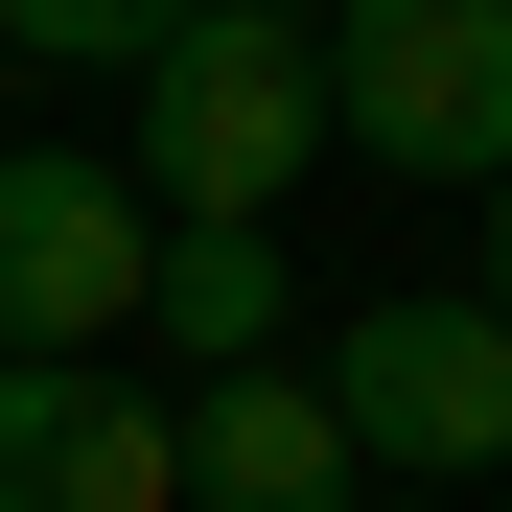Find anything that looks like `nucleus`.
<instances>
[{"instance_id":"f257e3e1","label":"nucleus","mask_w":512,"mask_h":512,"mask_svg":"<svg viewBox=\"0 0 512 512\" xmlns=\"http://www.w3.org/2000/svg\"><path fill=\"white\" fill-rule=\"evenodd\" d=\"M326 163V47L303 0H163L117 70V187L163 233H280V187Z\"/></svg>"},{"instance_id":"f03ea898","label":"nucleus","mask_w":512,"mask_h":512,"mask_svg":"<svg viewBox=\"0 0 512 512\" xmlns=\"http://www.w3.org/2000/svg\"><path fill=\"white\" fill-rule=\"evenodd\" d=\"M326 140H373L396 187H512V0H350L326 24Z\"/></svg>"},{"instance_id":"7ed1b4c3","label":"nucleus","mask_w":512,"mask_h":512,"mask_svg":"<svg viewBox=\"0 0 512 512\" xmlns=\"http://www.w3.org/2000/svg\"><path fill=\"white\" fill-rule=\"evenodd\" d=\"M326 443H350V466H419V489H512V326L466 303V280H419V303H350V326H326Z\"/></svg>"},{"instance_id":"20e7f679","label":"nucleus","mask_w":512,"mask_h":512,"mask_svg":"<svg viewBox=\"0 0 512 512\" xmlns=\"http://www.w3.org/2000/svg\"><path fill=\"white\" fill-rule=\"evenodd\" d=\"M140 256H163V210L117 187V163L0 140V373H94L140 326Z\"/></svg>"},{"instance_id":"39448f33","label":"nucleus","mask_w":512,"mask_h":512,"mask_svg":"<svg viewBox=\"0 0 512 512\" xmlns=\"http://www.w3.org/2000/svg\"><path fill=\"white\" fill-rule=\"evenodd\" d=\"M163 466H187V512H373V466L326 443L303 373H187L163 396Z\"/></svg>"},{"instance_id":"423d86ee","label":"nucleus","mask_w":512,"mask_h":512,"mask_svg":"<svg viewBox=\"0 0 512 512\" xmlns=\"http://www.w3.org/2000/svg\"><path fill=\"white\" fill-rule=\"evenodd\" d=\"M0 512H187L163 396H117V373H0Z\"/></svg>"},{"instance_id":"0eeeda50","label":"nucleus","mask_w":512,"mask_h":512,"mask_svg":"<svg viewBox=\"0 0 512 512\" xmlns=\"http://www.w3.org/2000/svg\"><path fill=\"white\" fill-rule=\"evenodd\" d=\"M280 326H303L280 233H163V256H140V350H187V373H280Z\"/></svg>"},{"instance_id":"6e6552de","label":"nucleus","mask_w":512,"mask_h":512,"mask_svg":"<svg viewBox=\"0 0 512 512\" xmlns=\"http://www.w3.org/2000/svg\"><path fill=\"white\" fill-rule=\"evenodd\" d=\"M466 303H489V326H512V187H489V280H466Z\"/></svg>"},{"instance_id":"1a4fd4ad","label":"nucleus","mask_w":512,"mask_h":512,"mask_svg":"<svg viewBox=\"0 0 512 512\" xmlns=\"http://www.w3.org/2000/svg\"><path fill=\"white\" fill-rule=\"evenodd\" d=\"M489 512H512V489H489Z\"/></svg>"}]
</instances>
